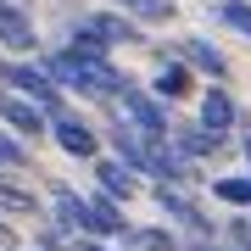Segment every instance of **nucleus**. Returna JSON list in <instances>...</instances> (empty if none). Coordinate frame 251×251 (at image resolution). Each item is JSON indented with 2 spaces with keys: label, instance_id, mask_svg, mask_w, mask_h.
Segmentation results:
<instances>
[{
  "label": "nucleus",
  "instance_id": "nucleus-26",
  "mask_svg": "<svg viewBox=\"0 0 251 251\" xmlns=\"http://www.w3.org/2000/svg\"><path fill=\"white\" fill-rule=\"evenodd\" d=\"M190 251H224V246H212V240H201V246H190Z\"/></svg>",
  "mask_w": 251,
  "mask_h": 251
},
{
  "label": "nucleus",
  "instance_id": "nucleus-3",
  "mask_svg": "<svg viewBox=\"0 0 251 251\" xmlns=\"http://www.w3.org/2000/svg\"><path fill=\"white\" fill-rule=\"evenodd\" d=\"M78 234H123V201L117 196H90L84 201V229Z\"/></svg>",
  "mask_w": 251,
  "mask_h": 251
},
{
  "label": "nucleus",
  "instance_id": "nucleus-21",
  "mask_svg": "<svg viewBox=\"0 0 251 251\" xmlns=\"http://www.w3.org/2000/svg\"><path fill=\"white\" fill-rule=\"evenodd\" d=\"M140 246H145V251H179L168 229H145V234H140Z\"/></svg>",
  "mask_w": 251,
  "mask_h": 251
},
{
  "label": "nucleus",
  "instance_id": "nucleus-20",
  "mask_svg": "<svg viewBox=\"0 0 251 251\" xmlns=\"http://www.w3.org/2000/svg\"><path fill=\"white\" fill-rule=\"evenodd\" d=\"M218 17H224L229 28H240V34L251 39V6H246V0H224V6H218Z\"/></svg>",
  "mask_w": 251,
  "mask_h": 251
},
{
  "label": "nucleus",
  "instance_id": "nucleus-1",
  "mask_svg": "<svg viewBox=\"0 0 251 251\" xmlns=\"http://www.w3.org/2000/svg\"><path fill=\"white\" fill-rule=\"evenodd\" d=\"M0 78L11 84V90H23L34 106H45V117L62 112V95H56V84H50V73H39V67H23V62H0Z\"/></svg>",
  "mask_w": 251,
  "mask_h": 251
},
{
  "label": "nucleus",
  "instance_id": "nucleus-12",
  "mask_svg": "<svg viewBox=\"0 0 251 251\" xmlns=\"http://www.w3.org/2000/svg\"><path fill=\"white\" fill-rule=\"evenodd\" d=\"M184 56H190V62H196L201 73H212V78H224V73H229L224 50H218V45H206V39H190V45H184Z\"/></svg>",
  "mask_w": 251,
  "mask_h": 251
},
{
  "label": "nucleus",
  "instance_id": "nucleus-23",
  "mask_svg": "<svg viewBox=\"0 0 251 251\" xmlns=\"http://www.w3.org/2000/svg\"><path fill=\"white\" fill-rule=\"evenodd\" d=\"M229 240H234V251H251V224H246V218L229 224Z\"/></svg>",
  "mask_w": 251,
  "mask_h": 251
},
{
  "label": "nucleus",
  "instance_id": "nucleus-16",
  "mask_svg": "<svg viewBox=\"0 0 251 251\" xmlns=\"http://www.w3.org/2000/svg\"><path fill=\"white\" fill-rule=\"evenodd\" d=\"M73 56L78 62H106V39L95 28H73Z\"/></svg>",
  "mask_w": 251,
  "mask_h": 251
},
{
  "label": "nucleus",
  "instance_id": "nucleus-9",
  "mask_svg": "<svg viewBox=\"0 0 251 251\" xmlns=\"http://www.w3.org/2000/svg\"><path fill=\"white\" fill-rule=\"evenodd\" d=\"M156 201H162V212H168V218H179V224H190L196 234H206V229H212V224H206V218H201V206H196V201H184V196H173L168 184L156 190Z\"/></svg>",
  "mask_w": 251,
  "mask_h": 251
},
{
  "label": "nucleus",
  "instance_id": "nucleus-4",
  "mask_svg": "<svg viewBox=\"0 0 251 251\" xmlns=\"http://www.w3.org/2000/svg\"><path fill=\"white\" fill-rule=\"evenodd\" d=\"M0 117H6V128H17V134H45V106H34L28 95H6L0 100Z\"/></svg>",
  "mask_w": 251,
  "mask_h": 251
},
{
  "label": "nucleus",
  "instance_id": "nucleus-7",
  "mask_svg": "<svg viewBox=\"0 0 251 251\" xmlns=\"http://www.w3.org/2000/svg\"><path fill=\"white\" fill-rule=\"evenodd\" d=\"M201 128H212V134H229L234 128V100H229V90H206L201 95Z\"/></svg>",
  "mask_w": 251,
  "mask_h": 251
},
{
  "label": "nucleus",
  "instance_id": "nucleus-2",
  "mask_svg": "<svg viewBox=\"0 0 251 251\" xmlns=\"http://www.w3.org/2000/svg\"><path fill=\"white\" fill-rule=\"evenodd\" d=\"M123 112L134 117V128H140L145 140H168V128H173V123H168V112H162L156 100H145L140 90H128V84H123Z\"/></svg>",
  "mask_w": 251,
  "mask_h": 251
},
{
  "label": "nucleus",
  "instance_id": "nucleus-19",
  "mask_svg": "<svg viewBox=\"0 0 251 251\" xmlns=\"http://www.w3.org/2000/svg\"><path fill=\"white\" fill-rule=\"evenodd\" d=\"M218 140H224V134H212V128H206V134L184 128V134H179V151H184V156H206V151H218Z\"/></svg>",
  "mask_w": 251,
  "mask_h": 251
},
{
  "label": "nucleus",
  "instance_id": "nucleus-6",
  "mask_svg": "<svg viewBox=\"0 0 251 251\" xmlns=\"http://www.w3.org/2000/svg\"><path fill=\"white\" fill-rule=\"evenodd\" d=\"M0 45L6 50H34V23H28V11L11 6V0H0Z\"/></svg>",
  "mask_w": 251,
  "mask_h": 251
},
{
  "label": "nucleus",
  "instance_id": "nucleus-25",
  "mask_svg": "<svg viewBox=\"0 0 251 251\" xmlns=\"http://www.w3.org/2000/svg\"><path fill=\"white\" fill-rule=\"evenodd\" d=\"M78 251H106V246H100V240H90V234H84V240H78Z\"/></svg>",
  "mask_w": 251,
  "mask_h": 251
},
{
  "label": "nucleus",
  "instance_id": "nucleus-22",
  "mask_svg": "<svg viewBox=\"0 0 251 251\" xmlns=\"http://www.w3.org/2000/svg\"><path fill=\"white\" fill-rule=\"evenodd\" d=\"M123 6H134L140 17H173V6H168V0H123Z\"/></svg>",
  "mask_w": 251,
  "mask_h": 251
},
{
  "label": "nucleus",
  "instance_id": "nucleus-5",
  "mask_svg": "<svg viewBox=\"0 0 251 251\" xmlns=\"http://www.w3.org/2000/svg\"><path fill=\"white\" fill-rule=\"evenodd\" d=\"M50 123H56L50 134H56V145H62L67 156H84V162L95 156V134H90V123H78V117H67V112H56Z\"/></svg>",
  "mask_w": 251,
  "mask_h": 251
},
{
  "label": "nucleus",
  "instance_id": "nucleus-24",
  "mask_svg": "<svg viewBox=\"0 0 251 251\" xmlns=\"http://www.w3.org/2000/svg\"><path fill=\"white\" fill-rule=\"evenodd\" d=\"M17 162H23V151H17L6 134H0V168H17Z\"/></svg>",
  "mask_w": 251,
  "mask_h": 251
},
{
  "label": "nucleus",
  "instance_id": "nucleus-11",
  "mask_svg": "<svg viewBox=\"0 0 251 251\" xmlns=\"http://www.w3.org/2000/svg\"><path fill=\"white\" fill-rule=\"evenodd\" d=\"M50 212H56V224H62V229H73V234L84 229V196H73V190H56Z\"/></svg>",
  "mask_w": 251,
  "mask_h": 251
},
{
  "label": "nucleus",
  "instance_id": "nucleus-17",
  "mask_svg": "<svg viewBox=\"0 0 251 251\" xmlns=\"http://www.w3.org/2000/svg\"><path fill=\"white\" fill-rule=\"evenodd\" d=\"M90 28H95L100 39H106V45H112V39H123V45H128V39H140V34H134V23H123V17H106V11H100V17H90Z\"/></svg>",
  "mask_w": 251,
  "mask_h": 251
},
{
  "label": "nucleus",
  "instance_id": "nucleus-13",
  "mask_svg": "<svg viewBox=\"0 0 251 251\" xmlns=\"http://www.w3.org/2000/svg\"><path fill=\"white\" fill-rule=\"evenodd\" d=\"M145 173H156L162 184H184L190 179V162L173 156V151H151V168H145Z\"/></svg>",
  "mask_w": 251,
  "mask_h": 251
},
{
  "label": "nucleus",
  "instance_id": "nucleus-18",
  "mask_svg": "<svg viewBox=\"0 0 251 251\" xmlns=\"http://www.w3.org/2000/svg\"><path fill=\"white\" fill-rule=\"evenodd\" d=\"M212 196H218V201H229V206H251V179H218V184H212Z\"/></svg>",
  "mask_w": 251,
  "mask_h": 251
},
{
  "label": "nucleus",
  "instance_id": "nucleus-8",
  "mask_svg": "<svg viewBox=\"0 0 251 251\" xmlns=\"http://www.w3.org/2000/svg\"><path fill=\"white\" fill-rule=\"evenodd\" d=\"M95 179H100V190H106V196H117V201H128V196H134V168H123V162H106V156H100L95 162Z\"/></svg>",
  "mask_w": 251,
  "mask_h": 251
},
{
  "label": "nucleus",
  "instance_id": "nucleus-10",
  "mask_svg": "<svg viewBox=\"0 0 251 251\" xmlns=\"http://www.w3.org/2000/svg\"><path fill=\"white\" fill-rule=\"evenodd\" d=\"M112 151H117V162H123V168H134V173L151 168V151H140V140L128 134V128H117V134H112Z\"/></svg>",
  "mask_w": 251,
  "mask_h": 251
},
{
  "label": "nucleus",
  "instance_id": "nucleus-27",
  "mask_svg": "<svg viewBox=\"0 0 251 251\" xmlns=\"http://www.w3.org/2000/svg\"><path fill=\"white\" fill-rule=\"evenodd\" d=\"M246 162H251V140H246Z\"/></svg>",
  "mask_w": 251,
  "mask_h": 251
},
{
  "label": "nucleus",
  "instance_id": "nucleus-14",
  "mask_svg": "<svg viewBox=\"0 0 251 251\" xmlns=\"http://www.w3.org/2000/svg\"><path fill=\"white\" fill-rule=\"evenodd\" d=\"M0 212H34V218H39V196L23 190V184H6V179H0Z\"/></svg>",
  "mask_w": 251,
  "mask_h": 251
},
{
  "label": "nucleus",
  "instance_id": "nucleus-15",
  "mask_svg": "<svg viewBox=\"0 0 251 251\" xmlns=\"http://www.w3.org/2000/svg\"><path fill=\"white\" fill-rule=\"evenodd\" d=\"M156 95H168V100L190 95V73H184L179 62H162V73H156Z\"/></svg>",
  "mask_w": 251,
  "mask_h": 251
}]
</instances>
